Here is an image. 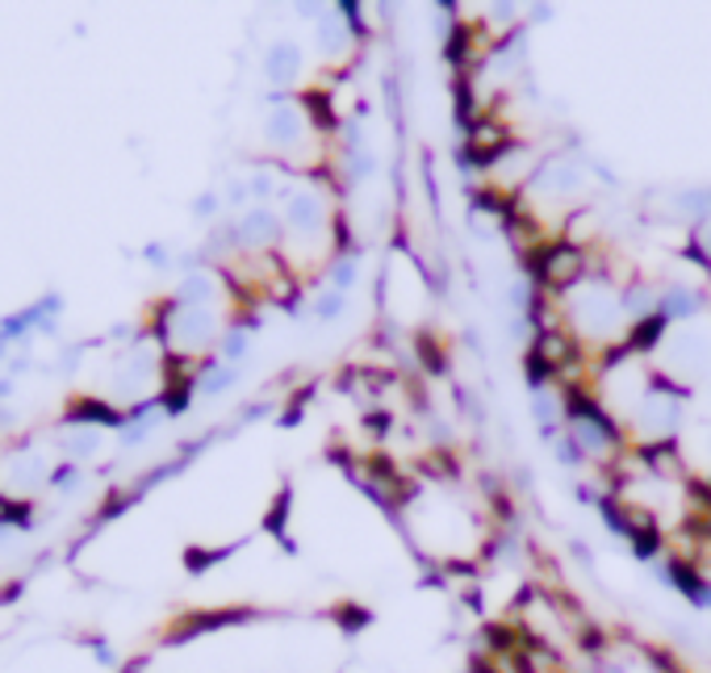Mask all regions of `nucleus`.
Listing matches in <instances>:
<instances>
[]
</instances>
